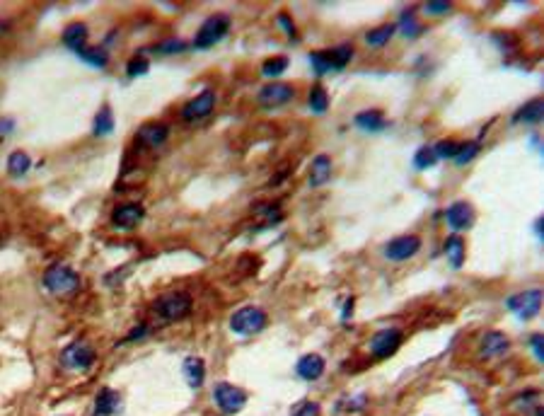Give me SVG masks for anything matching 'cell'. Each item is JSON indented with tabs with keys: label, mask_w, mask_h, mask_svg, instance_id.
Wrapping results in <instances>:
<instances>
[{
	"label": "cell",
	"mask_w": 544,
	"mask_h": 416,
	"mask_svg": "<svg viewBox=\"0 0 544 416\" xmlns=\"http://www.w3.org/2000/svg\"><path fill=\"white\" fill-rule=\"evenodd\" d=\"M401 32H404L409 39H414V37H419L421 32H423V27L416 22V15L414 10H406L404 15H401Z\"/></svg>",
	"instance_id": "obj_33"
},
{
	"label": "cell",
	"mask_w": 544,
	"mask_h": 416,
	"mask_svg": "<svg viewBox=\"0 0 544 416\" xmlns=\"http://www.w3.org/2000/svg\"><path fill=\"white\" fill-rule=\"evenodd\" d=\"M443 252H446V257L450 259V264L455 269H460L462 264H465V242H462V240L457 238V235H450V238H446Z\"/></svg>",
	"instance_id": "obj_26"
},
{
	"label": "cell",
	"mask_w": 544,
	"mask_h": 416,
	"mask_svg": "<svg viewBox=\"0 0 544 416\" xmlns=\"http://www.w3.org/2000/svg\"><path fill=\"white\" fill-rule=\"evenodd\" d=\"M307 104H310V110H312V112H317V114L326 112V107H329V94L324 92V87H322V85L312 87L310 97H307Z\"/></svg>",
	"instance_id": "obj_29"
},
{
	"label": "cell",
	"mask_w": 544,
	"mask_h": 416,
	"mask_svg": "<svg viewBox=\"0 0 544 416\" xmlns=\"http://www.w3.org/2000/svg\"><path fill=\"white\" fill-rule=\"evenodd\" d=\"M320 414H322V409L317 402H302V404L293 411V416H320Z\"/></svg>",
	"instance_id": "obj_37"
},
{
	"label": "cell",
	"mask_w": 544,
	"mask_h": 416,
	"mask_svg": "<svg viewBox=\"0 0 544 416\" xmlns=\"http://www.w3.org/2000/svg\"><path fill=\"white\" fill-rule=\"evenodd\" d=\"M532 349H534V356L542 361L544 358V342H542V334H532Z\"/></svg>",
	"instance_id": "obj_41"
},
{
	"label": "cell",
	"mask_w": 544,
	"mask_h": 416,
	"mask_svg": "<svg viewBox=\"0 0 544 416\" xmlns=\"http://www.w3.org/2000/svg\"><path fill=\"white\" fill-rule=\"evenodd\" d=\"M508 346H510V342L503 332H489L481 339V356L484 358L503 356V353L508 351Z\"/></svg>",
	"instance_id": "obj_16"
},
{
	"label": "cell",
	"mask_w": 544,
	"mask_h": 416,
	"mask_svg": "<svg viewBox=\"0 0 544 416\" xmlns=\"http://www.w3.org/2000/svg\"><path fill=\"white\" fill-rule=\"evenodd\" d=\"M150 68V63L143 59V56H136V59L129 61V65H126V73H129V78H138V75H145Z\"/></svg>",
	"instance_id": "obj_36"
},
{
	"label": "cell",
	"mask_w": 544,
	"mask_h": 416,
	"mask_svg": "<svg viewBox=\"0 0 544 416\" xmlns=\"http://www.w3.org/2000/svg\"><path fill=\"white\" fill-rule=\"evenodd\" d=\"M353 124L363 131H382L387 126V121H385V114H382V112L366 110V112H358L356 119H353Z\"/></svg>",
	"instance_id": "obj_22"
},
{
	"label": "cell",
	"mask_w": 544,
	"mask_h": 416,
	"mask_svg": "<svg viewBox=\"0 0 544 416\" xmlns=\"http://www.w3.org/2000/svg\"><path fill=\"white\" fill-rule=\"evenodd\" d=\"M505 307L510 312H515L520 320H532L539 310H542V291L532 288V291H523L515 293L505 300Z\"/></svg>",
	"instance_id": "obj_7"
},
{
	"label": "cell",
	"mask_w": 544,
	"mask_h": 416,
	"mask_svg": "<svg viewBox=\"0 0 544 416\" xmlns=\"http://www.w3.org/2000/svg\"><path fill=\"white\" fill-rule=\"evenodd\" d=\"M44 288L54 295H70L80 288V276L78 271H73L65 264H51L49 269L44 271V278H41Z\"/></svg>",
	"instance_id": "obj_1"
},
{
	"label": "cell",
	"mask_w": 544,
	"mask_h": 416,
	"mask_svg": "<svg viewBox=\"0 0 544 416\" xmlns=\"http://www.w3.org/2000/svg\"><path fill=\"white\" fill-rule=\"evenodd\" d=\"M78 56L92 68H104L109 63V54L104 46H85V49L78 51Z\"/></svg>",
	"instance_id": "obj_27"
},
{
	"label": "cell",
	"mask_w": 544,
	"mask_h": 416,
	"mask_svg": "<svg viewBox=\"0 0 544 416\" xmlns=\"http://www.w3.org/2000/svg\"><path fill=\"white\" fill-rule=\"evenodd\" d=\"M457 150H460V143L457 141H452V138H448V141H438V143L433 145V155L438 160H452L457 155Z\"/></svg>",
	"instance_id": "obj_32"
},
{
	"label": "cell",
	"mask_w": 544,
	"mask_h": 416,
	"mask_svg": "<svg viewBox=\"0 0 544 416\" xmlns=\"http://www.w3.org/2000/svg\"><path fill=\"white\" fill-rule=\"evenodd\" d=\"M446 220L452 230H467V228H472V223H474V208H472L467 201H455L452 206H448Z\"/></svg>",
	"instance_id": "obj_15"
},
{
	"label": "cell",
	"mask_w": 544,
	"mask_h": 416,
	"mask_svg": "<svg viewBox=\"0 0 544 416\" xmlns=\"http://www.w3.org/2000/svg\"><path fill=\"white\" fill-rule=\"evenodd\" d=\"M450 3H443V0H435V3H426L423 6V10L426 12H430V15H443V12H448L450 10Z\"/></svg>",
	"instance_id": "obj_38"
},
{
	"label": "cell",
	"mask_w": 544,
	"mask_h": 416,
	"mask_svg": "<svg viewBox=\"0 0 544 416\" xmlns=\"http://www.w3.org/2000/svg\"><path fill=\"white\" fill-rule=\"evenodd\" d=\"M32 167V158L25 153V150H12L10 155H8V174L15 179L25 177L27 172H30Z\"/></svg>",
	"instance_id": "obj_23"
},
{
	"label": "cell",
	"mask_w": 544,
	"mask_h": 416,
	"mask_svg": "<svg viewBox=\"0 0 544 416\" xmlns=\"http://www.w3.org/2000/svg\"><path fill=\"white\" fill-rule=\"evenodd\" d=\"M61 41H63V44L68 46L70 51H75V54H78L80 49H85V41H87V27H85L83 22H73V25H68L63 30Z\"/></svg>",
	"instance_id": "obj_20"
},
{
	"label": "cell",
	"mask_w": 544,
	"mask_h": 416,
	"mask_svg": "<svg viewBox=\"0 0 544 416\" xmlns=\"http://www.w3.org/2000/svg\"><path fill=\"white\" fill-rule=\"evenodd\" d=\"M213 110H216V92L213 90H203V92H198L196 97L184 104L182 116L184 121H198V119H206Z\"/></svg>",
	"instance_id": "obj_11"
},
{
	"label": "cell",
	"mask_w": 544,
	"mask_h": 416,
	"mask_svg": "<svg viewBox=\"0 0 544 416\" xmlns=\"http://www.w3.org/2000/svg\"><path fill=\"white\" fill-rule=\"evenodd\" d=\"M435 155H433V148H421L419 153L414 155V167L416 169H428L435 165Z\"/></svg>",
	"instance_id": "obj_35"
},
{
	"label": "cell",
	"mask_w": 544,
	"mask_h": 416,
	"mask_svg": "<svg viewBox=\"0 0 544 416\" xmlns=\"http://www.w3.org/2000/svg\"><path fill=\"white\" fill-rule=\"evenodd\" d=\"M112 131H114V112H112V107H109V104H104L102 110L94 114L92 134L94 136H109Z\"/></svg>",
	"instance_id": "obj_25"
},
{
	"label": "cell",
	"mask_w": 544,
	"mask_h": 416,
	"mask_svg": "<svg viewBox=\"0 0 544 416\" xmlns=\"http://www.w3.org/2000/svg\"><path fill=\"white\" fill-rule=\"evenodd\" d=\"M145 218V208L140 203H121L112 211V225L119 230H131Z\"/></svg>",
	"instance_id": "obj_12"
},
{
	"label": "cell",
	"mask_w": 544,
	"mask_h": 416,
	"mask_svg": "<svg viewBox=\"0 0 544 416\" xmlns=\"http://www.w3.org/2000/svg\"><path fill=\"white\" fill-rule=\"evenodd\" d=\"M544 119V102L542 99H532V102L523 104L513 114V124H539Z\"/></svg>",
	"instance_id": "obj_17"
},
{
	"label": "cell",
	"mask_w": 544,
	"mask_h": 416,
	"mask_svg": "<svg viewBox=\"0 0 544 416\" xmlns=\"http://www.w3.org/2000/svg\"><path fill=\"white\" fill-rule=\"evenodd\" d=\"M167 138H169V126L163 124V121H148V124H143L136 131V141L140 145H145V148H158Z\"/></svg>",
	"instance_id": "obj_14"
},
{
	"label": "cell",
	"mask_w": 544,
	"mask_h": 416,
	"mask_svg": "<svg viewBox=\"0 0 544 416\" xmlns=\"http://www.w3.org/2000/svg\"><path fill=\"white\" fill-rule=\"evenodd\" d=\"M155 310L163 320L167 322H177V320H184L191 312V295L187 291H174V293H165L158 302H155Z\"/></svg>",
	"instance_id": "obj_5"
},
{
	"label": "cell",
	"mask_w": 544,
	"mask_h": 416,
	"mask_svg": "<svg viewBox=\"0 0 544 416\" xmlns=\"http://www.w3.org/2000/svg\"><path fill=\"white\" fill-rule=\"evenodd\" d=\"M293 97H295V90L288 83H269V85H264L257 94L259 104L266 107V110H278V107L291 102Z\"/></svg>",
	"instance_id": "obj_9"
},
{
	"label": "cell",
	"mask_w": 544,
	"mask_h": 416,
	"mask_svg": "<svg viewBox=\"0 0 544 416\" xmlns=\"http://www.w3.org/2000/svg\"><path fill=\"white\" fill-rule=\"evenodd\" d=\"M288 63L291 61L286 59V56H273V59H266L262 65V73L266 75V78H276V75H281L283 70L288 68Z\"/></svg>",
	"instance_id": "obj_30"
},
{
	"label": "cell",
	"mask_w": 544,
	"mask_h": 416,
	"mask_svg": "<svg viewBox=\"0 0 544 416\" xmlns=\"http://www.w3.org/2000/svg\"><path fill=\"white\" fill-rule=\"evenodd\" d=\"M213 399L223 414H238L247 404V392L238 385H230V382H218L213 390Z\"/></svg>",
	"instance_id": "obj_6"
},
{
	"label": "cell",
	"mask_w": 544,
	"mask_h": 416,
	"mask_svg": "<svg viewBox=\"0 0 544 416\" xmlns=\"http://www.w3.org/2000/svg\"><path fill=\"white\" fill-rule=\"evenodd\" d=\"M266 322H269V318L262 307L244 305V307H240V310L233 312V318H230V329H233L235 334L247 337V334L262 332V329L266 327Z\"/></svg>",
	"instance_id": "obj_3"
},
{
	"label": "cell",
	"mask_w": 544,
	"mask_h": 416,
	"mask_svg": "<svg viewBox=\"0 0 544 416\" xmlns=\"http://www.w3.org/2000/svg\"><path fill=\"white\" fill-rule=\"evenodd\" d=\"M182 371H184V377H187L189 387H193V390H198V387L203 385V380H206V366H203V361L196 356L187 358Z\"/></svg>",
	"instance_id": "obj_21"
},
{
	"label": "cell",
	"mask_w": 544,
	"mask_h": 416,
	"mask_svg": "<svg viewBox=\"0 0 544 416\" xmlns=\"http://www.w3.org/2000/svg\"><path fill=\"white\" fill-rule=\"evenodd\" d=\"M187 49V41L182 39H167V41H160V44L150 46L148 51H155V54H179V51Z\"/></svg>",
	"instance_id": "obj_34"
},
{
	"label": "cell",
	"mask_w": 544,
	"mask_h": 416,
	"mask_svg": "<svg viewBox=\"0 0 544 416\" xmlns=\"http://www.w3.org/2000/svg\"><path fill=\"white\" fill-rule=\"evenodd\" d=\"M230 30V17L223 12H216L211 15L201 27H198L196 37H193V49H211L218 41L223 39Z\"/></svg>",
	"instance_id": "obj_4"
},
{
	"label": "cell",
	"mask_w": 544,
	"mask_h": 416,
	"mask_svg": "<svg viewBox=\"0 0 544 416\" xmlns=\"http://www.w3.org/2000/svg\"><path fill=\"white\" fill-rule=\"evenodd\" d=\"M332 177V158L329 155H317L310 165V187H324Z\"/></svg>",
	"instance_id": "obj_18"
},
{
	"label": "cell",
	"mask_w": 544,
	"mask_h": 416,
	"mask_svg": "<svg viewBox=\"0 0 544 416\" xmlns=\"http://www.w3.org/2000/svg\"><path fill=\"white\" fill-rule=\"evenodd\" d=\"M145 334H148V324H138L136 329H131L129 334H126L124 342H136V339H143Z\"/></svg>",
	"instance_id": "obj_39"
},
{
	"label": "cell",
	"mask_w": 544,
	"mask_h": 416,
	"mask_svg": "<svg viewBox=\"0 0 544 416\" xmlns=\"http://www.w3.org/2000/svg\"><path fill=\"white\" fill-rule=\"evenodd\" d=\"M278 22H281V25H283V30H286L288 34H295V27H293V20L286 15V12H281V15H278Z\"/></svg>",
	"instance_id": "obj_42"
},
{
	"label": "cell",
	"mask_w": 544,
	"mask_h": 416,
	"mask_svg": "<svg viewBox=\"0 0 544 416\" xmlns=\"http://www.w3.org/2000/svg\"><path fill=\"white\" fill-rule=\"evenodd\" d=\"M392 34H395V25H382V27H375V30L368 32L366 41H368V46H373V49H382V46L392 39Z\"/></svg>",
	"instance_id": "obj_28"
},
{
	"label": "cell",
	"mask_w": 544,
	"mask_h": 416,
	"mask_svg": "<svg viewBox=\"0 0 544 416\" xmlns=\"http://www.w3.org/2000/svg\"><path fill=\"white\" fill-rule=\"evenodd\" d=\"M351 59H353L351 44H339V46H334L332 51H312L310 54V63L317 75H326V73H332V70L346 68Z\"/></svg>",
	"instance_id": "obj_2"
},
{
	"label": "cell",
	"mask_w": 544,
	"mask_h": 416,
	"mask_svg": "<svg viewBox=\"0 0 544 416\" xmlns=\"http://www.w3.org/2000/svg\"><path fill=\"white\" fill-rule=\"evenodd\" d=\"M419 249H421V240L416 238V235H404V238H397L387 245L385 257L390 259V262H406V259L414 257Z\"/></svg>",
	"instance_id": "obj_13"
},
{
	"label": "cell",
	"mask_w": 544,
	"mask_h": 416,
	"mask_svg": "<svg viewBox=\"0 0 544 416\" xmlns=\"http://www.w3.org/2000/svg\"><path fill=\"white\" fill-rule=\"evenodd\" d=\"M12 131H15V121H12L10 116H3V119H0V138L12 134Z\"/></svg>",
	"instance_id": "obj_40"
},
{
	"label": "cell",
	"mask_w": 544,
	"mask_h": 416,
	"mask_svg": "<svg viewBox=\"0 0 544 416\" xmlns=\"http://www.w3.org/2000/svg\"><path fill=\"white\" fill-rule=\"evenodd\" d=\"M477 155H479V143L477 141H467V143H460V150H457V155L452 160H455V165H467Z\"/></svg>",
	"instance_id": "obj_31"
},
{
	"label": "cell",
	"mask_w": 544,
	"mask_h": 416,
	"mask_svg": "<svg viewBox=\"0 0 544 416\" xmlns=\"http://www.w3.org/2000/svg\"><path fill=\"white\" fill-rule=\"evenodd\" d=\"M119 409V395L114 390H102L94 399V414L97 416H112Z\"/></svg>",
	"instance_id": "obj_24"
},
{
	"label": "cell",
	"mask_w": 544,
	"mask_h": 416,
	"mask_svg": "<svg viewBox=\"0 0 544 416\" xmlns=\"http://www.w3.org/2000/svg\"><path fill=\"white\" fill-rule=\"evenodd\" d=\"M295 371L302 380H317V377H322V373H324V358L317 356V353H307V356H302L300 361H297Z\"/></svg>",
	"instance_id": "obj_19"
},
{
	"label": "cell",
	"mask_w": 544,
	"mask_h": 416,
	"mask_svg": "<svg viewBox=\"0 0 544 416\" xmlns=\"http://www.w3.org/2000/svg\"><path fill=\"white\" fill-rule=\"evenodd\" d=\"M534 414H537V416H544V411H542V409H537V411H534Z\"/></svg>",
	"instance_id": "obj_43"
},
{
	"label": "cell",
	"mask_w": 544,
	"mask_h": 416,
	"mask_svg": "<svg viewBox=\"0 0 544 416\" xmlns=\"http://www.w3.org/2000/svg\"><path fill=\"white\" fill-rule=\"evenodd\" d=\"M401 339H404L401 329H397V327L380 329V332H377L375 337L370 339L373 356H375V358H390L392 353H395L397 349L401 346Z\"/></svg>",
	"instance_id": "obj_10"
},
{
	"label": "cell",
	"mask_w": 544,
	"mask_h": 416,
	"mask_svg": "<svg viewBox=\"0 0 544 416\" xmlns=\"http://www.w3.org/2000/svg\"><path fill=\"white\" fill-rule=\"evenodd\" d=\"M94 358L97 356H94L92 346L85 342H73L61 351V363L70 371H87V368H92Z\"/></svg>",
	"instance_id": "obj_8"
}]
</instances>
